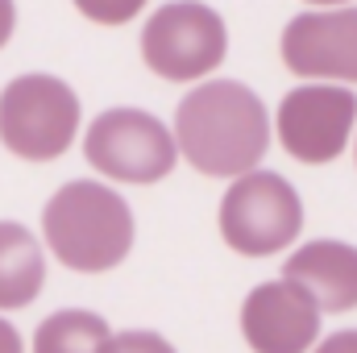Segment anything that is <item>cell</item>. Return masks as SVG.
<instances>
[{
    "mask_svg": "<svg viewBox=\"0 0 357 353\" xmlns=\"http://www.w3.org/2000/svg\"><path fill=\"white\" fill-rule=\"evenodd\" d=\"M175 150L212 179L258 171L270 150V112L258 91L237 80H208L175 108Z\"/></svg>",
    "mask_w": 357,
    "mask_h": 353,
    "instance_id": "1",
    "label": "cell"
},
{
    "mask_svg": "<svg viewBox=\"0 0 357 353\" xmlns=\"http://www.w3.org/2000/svg\"><path fill=\"white\" fill-rule=\"evenodd\" d=\"M46 246L67 270L100 274L129 258L133 250V212L129 204L96 179L63 183L42 208Z\"/></svg>",
    "mask_w": 357,
    "mask_h": 353,
    "instance_id": "2",
    "label": "cell"
},
{
    "mask_svg": "<svg viewBox=\"0 0 357 353\" xmlns=\"http://www.w3.org/2000/svg\"><path fill=\"white\" fill-rule=\"evenodd\" d=\"M79 96L71 84L29 71L0 91V142L25 163H54L79 137Z\"/></svg>",
    "mask_w": 357,
    "mask_h": 353,
    "instance_id": "3",
    "label": "cell"
},
{
    "mask_svg": "<svg viewBox=\"0 0 357 353\" xmlns=\"http://www.w3.org/2000/svg\"><path fill=\"white\" fill-rule=\"evenodd\" d=\"M229 54L225 17L199 0H171L150 13L142 29V59L154 75L171 84H191L212 75Z\"/></svg>",
    "mask_w": 357,
    "mask_h": 353,
    "instance_id": "4",
    "label": "cell"
},
{
    "mask_svg": "<svg viewBox=\"0 0 357 353\" xmlns=\"http://www.w3.org/2000/svg\"><path fill=\"white\" fill-rule=\"evenodd\" d=\"M303 229L299 191L274 171H250L233 179L220 200V237L245 258H270L287 250Z\"/></svg>",
    "mask_w": 357,
    "mask_h": 353,
    "instance_id": "5",
    "label": "cell"
},
{
    "mask_svg": "<svg viewBox=\"0 0 357 353\" xmlns=\"http://www.w3.org/2000/svg\"><path fill=\"white\" fill-rule=\"evenodd\" d=\"M84 154L100 175L116 183H158L175 171V137L171 129L142 108H108L88 125Z\"/></svg>",
    "mask_w": 357,
    "mask_h": 353,
    "instance_id": "6",
    "label": "cell"
},
{
    "mask_svg": "<svg viewBox=\"0 0 357 353\" xmlns=\"http://www.w3.org/2000/svg\"><path fill=\"white\" fill-rule=\"evenodd\" d=\"M278 146L307 167H324L345 154L357 125V96L337 84L291 88L278 104Z\"/></svg>",
    "mask_w": 357,
    "mask_h": 353,
    "instance_id": "7",
    "label": "cell"
},
{
    "mask_svg": "<svg viewBox=\"0 0 357 353\" xmlns=\"http://www.w3.org/2000/svg\"><path fill=\"white\" fill-rule=\"evenodd\" d=\"M282 63L291 75L324 80V84H357V8H316L299 13L282 29Z\"/></svg>",
    "mask_w": 357,
    "mask_h": 353,
    "instance_id": "8",
    "label": "cell"
},
{
    "mask_svg": "<svg viewBox=\"0 0 357 353\" xmlns=\"http://www.w3.org/2000/svg\"><path fill=\"white\" fill-rule=\"evenodd\" d=\"M241 337L254 353H307L320 337V308L287 278L258 283L241 303Z\"/></svg>",
    "mask_w": 357,
    "mask_h": 353,
    "instance_id": "9",
    "label": "cell"
},
{
    "mask_svg": "<svg viewBox=\"0 0 357 353\" xmlns=\"http://www.w3.org/2000/svg\"><path fill=\"white\" fill-rule=\"evenodd\" d=\"M282 278L307 291V299L320 312H354L357 308V246L320 237L299 246L287 266Z\"/></svg>",
    "mask_w": 357,
    "mask_h": 353,
    "instance_id": "10",
    "label": "cell"
},
{
    "mask_svg": "<svg viewBox=\"0 0 357 353\" xmlns=\"http://www.w3.org/2000/svg\"><path fill=\"white\" fill-rule=\"evenodd\" d=\"M42 283L46 258L38 237L17 220H0V312L29 308L42 295Z\"/></svg>",
    "mask_w": 357,
    "mask_h": 353,
    "instance_id": "11",
    "label": "cell"
},
{
    "mask_svg": "<svg viewBox=\"0 0 357 353\" xmlns=\"http://www.w3.org/2000/svg\"><path fill=\"white\" fill-rule=\"evenodd\" d=\"M104 341H108L104 316L84 312V308H67V312H54L38 324L33 353H100Z\"/></svg>",
    "mask_w": 357,
    "mask_h": 353,
    "instance_id": "12",
    "label": "cell"
},
{
    "mask_svg": "<svg viewBox=\"0 0 357 353\" xmlns=\"http://www.w3.org/2000/svg\"><path fill=\"white\" fill-rule=\"evenodd\" d=\"M71 4L96 25H129L146 8V0H71Z\"/></svg>",
    "mask_w": 357,
    "mask_h": 353,
    "instance_id": "13",
    "label": "cell"
},
{
    "mask_svg": "<svg viewBox=\"0 0 357 353\" xmlns=\"http://www.w3.org/2000/svg\"><path fill=\"white\" fill-rule=\"evenodd\" d=\"M100 353H178V350L150 329H129V333H108Z\"/></svg>",
    "mask_w": 357,
    "mask_h": 353,
    "instance_id": "14",
    "label": "cell"
},
{
    "mask_svg": "<svg viewBox=\"0 0 357 353\" xmlns=\"http://www.w3.org/2000/svg\"><path fill=\"white\" fill-rule=\"evenodd\" d=\"M312 353H357V329H341V333L324 337Z\"/></svg>",
    "mask_w": 357,
    "mask_h": 353,
    "instance_id": "15",
    "label": "cell"
},
{
    "mask_svg": "<svg viewBox=\"0 0 357 353\" xmlns=\"http://www.w3.org/2000/svg\"><path fill=\"white\" fill-rule=\"evenodd\" d=\"M13 29H17V4L13 0H0V46L13 38Z\"/></svg>",
    "mask_w": 357,
    "mask_h": 353,
    "instance_id": "16",
    "label": "cell"
},
{
    "mask_svg": "<svg viewBox=\"0 0 357 353\" xmlns=\"http://www.w3.org/2000/svg\"><path fill=\"white\" fill-rule=\"evenodd\" d=\"M0 353H25V345H21V333H17L8 320H0Z\"/></svg>",
    "mask_w": 357,
    "mask_h": 353,
    "instance_id": "17",
    "label": "cell"
},
{
    "mask_svg": "<svg viewBox=\"0 0 357 353\" xmlns=\"http://www.w3.org/2000/svg\"><path fill=\"white\" fill-rule=\"evenodd\" d=\"M307 4H337V8H345L349 0H307Z\"/></svg>",
    "mask_w": 357,
    "mask_h": 353,
    "instance_id": "18",
    "label": "cell"
},
{
    "mask_svg": "<svg viewBox=\"0 0 357 353\" xmlns=\"http://www.w3.org/2000/svg\"><path fill=\"white\" fill-rule=\"evenodd\" d=\"M354 158H357V146H354Z\"/></svg>",
    "mask_w": 357,
    "mask_h": 353,
    "instance_id": "19",
    "label": "cell"
}]
</instances>
